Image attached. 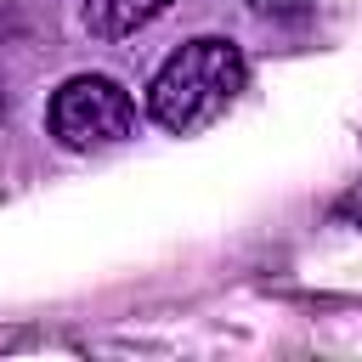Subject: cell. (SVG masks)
I'll return each mask as SVG.
<instances>
[{"label":"cell","instance_id":"obj_1","mask_svg":"<svg viewBox=\"0 0 362 362\" xmlns=\"http://www.w3.org/2000/svg\"><path fill=\"white\" fill-rule=\"evenodd\" d=\"M243 85H249V62H243L238 40H226V34H198V40H187L181 51H170L164 68L153 74V85H147V113H153L158 130L192 136V130L215 124V119L238 102Z\"/></svg>","mask_w":362,"mask_h":362},{"label":"cell","instance_id":"obj_2","mask_svg":"<svg viewBox=\"0 0 362 362\" xmlns=\"http://www.w3.org/2000/svg\"><path fill=\"white\" fill-rule=\"evenodd\" d=\"M45 130L68 153H102L119 147L136 130V96L107 74H74L45 102Z\"/></svg>","mask_w":362,"mask_h":362},{"label":"cell","instance_id":"obj_3","mask_svg":"<svg viewBox=\"0 0 362 362\" xmlns=\"http://www.w3.org/2000/svg\"><path fill=\"white\" fill-rule=\"evenodd\" d=\"M175 0H85V28L96 40H124L136 28H147L153 17H164Z\"/></svg>","mask_w":362,"mask_h":362},{"label":"cell","instance_id":"obj_4","mask_svg":"<svg viewBox=\"0 0 362 362\" xmlns=\"http://www.w3.org/2000/svg\"><path fill=\"white\" fill-rule=\"evenodd\" d=\"M243 6H249V11H260V17H277V23H283V17H305V6H311V0H243Z\"/></svg>","mask_w":362,"mask_h":362},{"label":"cell","instance_id":"obj_5","mask_svg":"<svg viewBox=\"0 0 362 362\" xmlns=\"http://www.w3.org/2000/svg\"><path fill=\"white\" fill-rule=\"evenodd\" d=\"M0 113H6V96H0Z\"/></svg>","mask_w":362,"mask_h":362},{"label":"cell","instance_id":"obj_6","mask_svg":"<svg viewBox=\"0 0 362 362\" xmlns=\"http://www.w3.org/2000/svg\"><path fill=\"white\" fill-rule=\"evenodd\" d=\"M356 221H362V209H356Z\"/></svg>","mask_w":362,"mask_h":362}]
</instances>
